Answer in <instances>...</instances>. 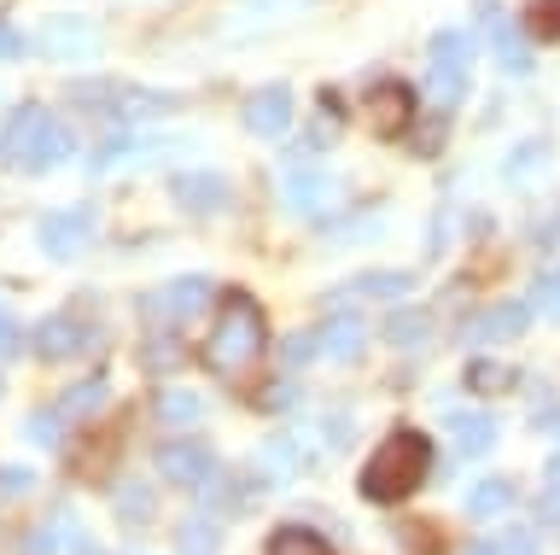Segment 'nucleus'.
<instances>
[{"label":"nucleus","mask_w":560,"mask_h":555,"mask_svg":"<svg viewBox=\"0 0 560 555\" xmlns=\"http://www.w3.org/2000/svg\"><path fill=\"white\" fill-rule=\"evenodd\" d=\"M24 54H30V42L12 24H0V59H24Z\"/></svg>","instance_id":"obj_34"},{"label":"nucleus","mask_w":560,"mask_h":555,"mask_svg":"<svg viewBox=\"0 0 560 555\" xmlns=\"http://www.w3.org/2000/svg\"><path fill=\"white\" fill-rule=\"evenodd\" d=\"M175 205L192 217H210L228 205V182L217 176V170H187V176H175Z\"/></svg>","instance_id":"obj_10"},{"label":"nucleus","mask_w":560,"mask_h":555,"mask_svg":"<svg viewBox=\"0 0 560 555\" xmlns=\"http://www.w3.org/2000/svg\"><path fill=\"white\" fill-rule=\"evenodd\" d=\"M199 415H205V404L192 392H182V386L158 392V421H164V427H192Z\"/></svg>","instance_id":"obj_18"},{"label":"nucleus","mask_w":560,"mask_h":555,"mask_svg":"<svg viewBox=\"0 0 560 555\" xmlns=\"http://www.w3.org/2000/svg\"><path fill=\"white\" fill-rule=\"evenodd\" d=\"M94 345V327H82L77 316H47L42 327H35V351H42L47 362H65Z\"/></svg>","instance_id":"obj_9"},{"label":"nucleus","mask_w":560,"mask_h":555,"mask_svg":"<svg viewBox=\"0 0 560 555\" xmlns=\"http://www.w3.org/2000/svg\"><path fill=\"white\" fill-rule=\"evenodd\" d=\"M7 7H12V0H0V19H7Z\"/></svg>","instance_id":"obj_40"},{"label":"nucleus","mask_w":560,"mask_h":555,"mask_svg":"<svg viewBox=\"0 0 560 555\" xmlns=\"http://www.w3.org/2000/svg\"><path fill=\"white\" fill-rule=\"evenodd\" d=\"M450 432L467 456H479V450H490V439H497V427H490L485 415H450Z\"/></svg>","instance_id":"obj_21"},{"label":"nucleus","mask_w":560,"mask_h":555,"mask_svg":"<svg viewBox=\"0 0 560 555\" xmlns=\"http://www.w3.org/2000/svg\"><path fill=\"white\" fill-rule=\"evenodd\" d=\"M427 467H432V444L420 439V432H392L380 450H374V462L362 467V497H374V502H402L409 492H420V479H427Z\"/></svg>","instance_id":"obj_2"},{"label":"nucleus","mask_w":560,"mask_h":555,"mask_svg":"<svg viewBox=\"0 0 560 555\" xmlns=\"http://www.w3.org/2000/svg\"><path fill=\"white\" fill-rule=\"evenodd\" d=\"M35 47L47 59H94L100 54V24L94 19H77V12H52L35 30Z\"/></svg>","instance_id":"obj_3"},{"label":"nucleus","mask_w":560,"mask_h":555,"mask_svg":"<svg viewBox=\"0 0 560 555\" xmlns=\"http://www.w3.org/2000/svg\"><path fill=\"white\" fill-rule=\"evenodd\" d=\"M438 147H444V124H432L427 141H415V152H438Z\"/></svg>","instance_id":"obj_38"},{"label":"nucleus","mask_w":560,"mask_h":555,"mask_svg":"<svg viewBox=\"0 0 560 555\" xmlns=\"http://www.w3.org/2000/svg\"><path fill=\"white\" fill-rule=\"evenodd\" d=\"M525 322H532V304L508 299V304H490L485 316H472L467 322V339H508V334H520Z\"/></svg>","instance_id":"obj_13"},{"label":"nucleus","mask_w":560,"mask_h":555,"mask_svg":"<svg viewBox=\"0 0 560 555\" xmlns=\"http://www.w3.org/2000/svg\"><path fill=\"white\" fill-rule=\"evenodd\" d=\"M47 124H52L47 106H35V100H30V106H18L7 124H0V164H18V170H24L30 152H35V141L47 135Z\"/></svg>","instance_id":"obj_5"},{"label":"nucleus","mask_w":560,"mask_h":555,"mask_svg":"<svg viewBox=\"0 0 560 555\" xmlns=\"http://www.w3.org/2000/svg\"><path fill=\"white\" fill-rule=\"evenodd\" d=\"M362 112H368V124H374V135L397 141V135L415 124V89L409 82H380V89H368Z\"/></svg>","instance_id":"obj_4"},{"label":"nucleus","mask_w":560,"mask_h":555,"mask_svg":"<svg viewBox=\"0 0 560 555\" xmlns=\"http://www.w3.org/2000/svg\"><path fill=\"white\" fill-rule=\"evenodd\" d=\"M65 159H70V135H65V124H59V117H52V124H47V135L35 141V152H30V164H24V170H59Z\"/></svg>","instance_id":"obj_19"},{"label":"nucleus","mask_w":560,"mask_h":555,"mask_svg":"<svg viewBox=\"0 0 560 555\" xmlns=\"http://www.w3.org/2000/svg\"><path fill=\"white\" fill-rule=\"evenodd\" d=\"M409 292V275L402 269H374V275H357L350 287H339V299H402Z\"/></svg>","instance_id":"obj_14"},{"label":"nucleus","mask_w":560,"mask_h":555,"mask_svg":"<svg viewBox=\"0 0 560 555\" xmlns=\"http://www.w3.org/2000/svg\"><path fill=\"white\" fill-rule=\"evenodd\" d=\"M269 555H332V550H327V537H315L304 527H280L269 537Z\"/></svg>","instance_id":"obj_22"},{"label":"nucleus","mask_w":560,"mask_h":555,"mask_svg":"<svg viewBox=\"0 0 560 555\" xmlns=\"http://www.w3.org/2000/svg\"><path fill=\"white\" fill-rule=\"evenodd\" d=\"M450 222H455L450 211H438V222H432V252H444V246H450Z\"/></svg>","instance_id":"obj_37"},{"label":"nucleus","mask_w":560,"mask_h":555,"mask_svg":"<svg viewBox=\"0 0 560 555\" xmlns=\"http://www.w3.org/2000/svg\"><path fill=\"white\" fill-rule=\"evenodd\" d=\"M427 310H397L392 322H385V339L392 345H402V351H409V345H427Z\"/></svg>","instance_id":"obj_25"},{"label":"nucleus","mask_w":560,"mask_h":555,"mask_svg":"<svg viewBox=\"0 0 560 555\" xmlns=\"http://www.w3.org/2000/svg\"><path fill=\"white\" fill-rule=\"evenodd\" d=\"M18 345H24V334H18V322L0 310V357H18Z\"/></svg>","instance_id":"obj_35"},{"label":"nucleus","mask_w":560,"mask_h":555,"mask_svg":"<svg viewBox=\"0 0 560 555\" xmlns=\"http://www.w3.org/2000/svg\"><path fill=\"white\" fill-rule=\"evenodd\" d=\"M315 351H322V339H315V334H292L287 339V362H310Z\"/></svg>","instance_id":"obj_33"},{"label":"nucleus","mask_w":560,"mask_h":555,"mask_svg":"<svg viewBox=\"0 0 560 555\" xmlns=\"http://www.w3.org/2000/svg\"><path fill=\"white\" fill-rule=\"evenodd\" d=\"M508 502H514V492H508L502 479H485V485H472V497H467V514H479V520H497V514H508Z\"/></svg>","instance_id":"obj_23"},{"label":"nucleus","mask_w":560,"mask_h":555,"mask_svg":"<svg viewBox=\"0 0 560 555\" xmlns=\"http://www.w3.org/2000/svg\"><path fill=\"white\" fill-rule=\"evenodd\" d=\"M158 474L170 485H210L217 479V456H210L205 444H187V439H170L158 450Z\"/></svg>","instance_id":"obj_7"},{"label":"nucleus","mask_w":560,"mask_h":555,"mask_svg":"<svg viewBox=\"0 0 560 555\" xmlns=\"http://www.w3.org/2000/svg\"><path fill=\"white\" fill-rule=\"evenodd\" d=\"M205 299H210V281H205V275H187V281H170L164 292H152L147 310H152V316H192Z\"/></svg>","instance_id":"obj_12"},{"label":"nucleus","mask_w":560,"mask_h":555,"mask_svg":"<svg viewBox=\"0 0 560 555\" xmlns=\"http://www.w3.org/2000/svg\"><path fill=\"white\" fill-rule=\"evenodd\" d=\"M135 152H147V147H140V135H105L88 164H94V170H112L117 159H135Z\"/></svg>","instance_id":"obj_28"},{"label":"nucleus","mask_w":560,"mask_h":555,"mask_svg":"<svg viewBox=\"0 0 560 555\" xmlns=\"http://www.w3.org/2000/svg\"><path fill=\"white\" fill-rule=\"evenodd\" d=\"M117 502H122V520H140V514H147V492H135V485H129Z\"/></svg>","instance_id":"obj_36"},{"label":"nucleus","mask_w":560,"mask_h":555,"mask_svg":"<svg viewBox=\"0 0 560 555\" xmlns=\"http://www.w3.org/2000/svg\"><path fill=\"white\" fill-rule=\"evenodd\" d=\"M514 369L508 362H490V357H479V362H467V392H485V397H497V392H514Z\"/></svg>","instance_id":"obj_17"},{"label":"nucleus","mask_w":560,"mask_h":555,"mask_svg":"<svg viewBox=\"0 0 560 555\" xmlns=\"http://www.w3.org/2000/svg\"><path fill=\"white\" fill-rule=\"evenodd\" d=\"M525 30H532L537 42H560V0H537V7L525 12Z\"/></svg>","instance_id":"obj_29"},{"label":"nucleus","mask_w":560,"mask_h":555,"mask_svg":"<svg viewBox=\"0 0 560 555\" xmlns=\"http://www.w3.org/2000/svg\"><path fill=\"white\" fill-rule=\"evenodd\" d=\"M287 124H292V94L280 89V82L275 89H257L252 100H245V129L262 135V141H280Z\"/></svg>","instance_id":"obj_8"},{"label":"nucleus","mask_w":560,"mask_h":555,"mask_svg":"<svg viewBox=\"0 0 560 555\" xmlns=\"http://www.w3.org/2000/svg\"><path fill=\"white\" fill-rule=\"evenodd\" d=\"M472 7H479V19H490V24H497V0H472Z\"/></svg>","instance_id":"obj_39"},{"label":"nucleus","mask_w":560,"mask_h":555,"mask_svg":"<svg viewBox=\"0 0 560 555\" xmlns=\"http://www.w3.org/2000/svg\"><path fill=\"white\" fill-rule=\"evenodd\" d=\"M490 42H497V65H502V71H525V65H532L525 36H520L514 24H497V30H490Z\"/></svg>","instance_id":"obj_26"},{"label":"nucleus","mask_w":560,"mask_h":555,"mask_svg":"<svg viewBox=\"0 0 560 555\" xmlns=\"http://www.w3.org/2000/svg\"><path fill=\"white\" fill-rule=\"evenodd\" d=\"M532 310H542V316H560V275H542V281L532 287Z\"/></svg>","instance_id":"obj_32"},{"label":"nucleus","mask_w":560,"mask_h":555,"mask_svg":"<svg viewBox=\"0 0 560 555\" xmlns=\"http://www.w3.org/2000/svg\"><path fill=\"white\" fill-rule=\"evenodd\" d=\"M462 94H467V71H444V65H432V77H427V100L438 112H450V106H462Z\"/></svg>","instance_id":"obj_20"},{"label":"nucleus","mask_w":560,"mask_h":555,"mask_svg":"<svg viewBox=\"0 0 560 555\" xmlns=\"http://www.w3.org/2000/svg\"><path fill=\"white\" fill-rule=\"evenodd\" d=\"M35 234H42V252L65 264V257H77L88 246V234H94V211H82V205H77V211H47L42 222H35Z\"/></svg>","instance_id":"obj_6"},{"label":"nucleus","mask_w":560,"mask_h":555,"mask_svg":"<svg viewBox=\"0 0 560 555\" xmlns=\"http://www.w3.org/2000/svg\"><path fill=\"white\" fill-rule=\"evenodd\" d=\"M262 345H269V327H262V310L257 299H245V292H228L222 310H217V322H210V334H205V369L210 374H252L257 369V357H262Z\"/></svg>","instance_id":"obj_1"},{"label":"nucleus","mask_w":560,"mask_h":555,"mask_svg":"<svg viewBox=\"0 0 560 555\" xmlns=\"http://www.w3.org/2000/svg\"><path fill=\"white\" fill-rule=\"evenodd\" d=\"M105 404V380H82V386H70L59 397V421L65 415H88V409H100Z\"/></svg>","instance_id":"obj_27"},{"label":"nucleus","mask_w":560,"mask_h":555,"mask_svg":"<svg viewBox=\"0 0 560 555\" xmlns=\"http://www.w3.org/2000/svg\"><path fill=\"white\" fill-rule=\"evenodd\" d=\"M117 112L122 117H164V112H175V94H122Z\"/></svg>","instance_id":"obj_30"},{"label":"nucleus","mask_w":560,"mask_h":555,"mask_svg":"<svg viewBox=\"0 0 560 555\" xmlns=\"http://www.w3.org/2000/svg\"><path fill=\"white\" fill-rule=\"evenodd\" d=\"M65 544H77V527L59 514V520H47V527H35L30 532V544H24V555H59Z\"/></svg>","instance_id":"obj_24"},{"label":"nucleus","mask_w":560,"mask_h":555,"mask_svg":"<svg viewBox=\"0 0 560 555\" xmlns=\"http://www.w3.org/2000/svg\"><path fill=\"white\" fill-rule=\"evenodd\" d=\"M315 339H322V351H327V357H339V362H350V357L362 351L368 327H362L357 316H332V322H327V327H322V334H315Z\"/></svg>","instance_id":"obj_15"},{"label":"nucleus","mask_w":560,"mask_h":555,"mask_svg":"<svg viewBox=\"0 0 560 555\" xmlns=\"http://www.w3.org/2000/svg\"><path fill=\"white\" fill-rule=\"evenodd\" d=\"M280 199H287L292 211L315 217V211H327V205H332V176H322V170H292V176L280 182Z\"/></svg>","instance_id":"obj_11"},{"label":"nucleus","mask_w":560,"mask_h":555,"mask_svg":"<svg viewBox=\"0 0 560 555\" xmlns=\"http://www.w3.org/2000/svg\"><path fill=\"white\" fill-rule=\"evenodd\" d=\"M427 59H432V65H444V71H467L472 36H467V30H438L432 47H427Z\"/></svg>","instance_id":"obj_16"},{"label":"nucleus","mask_w":560,"mask_h":555,"mask_svg":"<svg viewBox=\"0 0 560 555\" xmlns=\"http://www.w3.org/2000/svg\"><path fill=\"white\" fill-rule=\"evenodd\" d=\"M542 159H549V147H542V141H525L520 152H508V164H502V170H508V182H525Z\"/></svg>","instance_id":"obj_31"}]
</instances>
